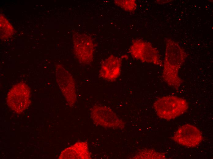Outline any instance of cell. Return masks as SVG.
<instances>
[{
  "label": "cell",
  "mask_w": 213,
  "mask_h": 159,
  "mask_svg": "<svg viewBox=\"0 0 213 159\" xmlns=\"http://www.w3.org/2000/svg\"><path fill=\"white\" fill-rule=\"evenodd\" d=\"M165 41L162 77L169 86L177 90L183 82L179 75V71L185 62L187 55L180 44L174 40L166 38Z\"/></svg>",
  "instance_id": "cell-1"
},
{
  "label": "cell",
  "mask_w": 213,
  "mask_h": 159,
  "mask_svg": "<svg viewBox=\"0 0 213 159\" xmlns=\"http://www.w3.org/2000/svg\"><path fill=\"white\" fill-rule=\"evenodd\" d=\"M188 106L185 99L172 95L160 98L153 104L157 115L166 120L174 119L181 116L187 111Z\"/></svg>",
  "instance_id": "cell-2"
},
{
  "label": "cell",
  "mask_w": 213,
  "mask_h": 159,
  "mask_svg": "<svg viewBox=\"0 0 213 159\" xmlns=\"http://www.w3.org/2000/svg\"><path fill=\"white\" fill-rule=\"evenodd\" d=\"M129 52L133 58L142 62L163 66L159 51L149 42L141 39L133 40Z\"/></svg>",
  "instance_id": "cell-3"
},
{
  "label": "cell",
  "mask_w": 213,
  "mask_h": 159,
  "mask_svg": "<svg viewBox=\"0 0 213 159\" xmlns=\"http://www.w3.org/2000/svg\"><path fill=\"white\" fill-rule=\"evenodd\" d=\"M30 90L26 83L21 82L13 86L9 91L6 102L8 106L17 113L24 111L30 105Z\"/></svg>",
  "instance_id": "cell-4"
},
{
  "label": "cell",
  "mask_w": 213,
  "mask_h": 159,
  "mask_svg": "<svg viewBox=\"0 0 213 159\" xmlns=\"http://www.w3.org/2000/svg\"><path fill=\"white\" fill-rule=\"evenodd\" d=\"M56 80L68 104L74 106L77 100L76 84L72 75L62 65H58L55 71Z\"/></svg>",
  "instance_id": "cell-5"
},
{
  "label": "cell",
  "mask_w": 213,
  "mask_h": 159,
  "mask_svg": "<svg viewBox=\"0 0 213 159\" xmlns=\"http://www.w3.org/2000/svg\"><path fill=\"white\" fill-rule=\"evenodd\" d=\"M91 118L96 124L103 127L114 128H123L125 124L110 108L96 105L91 110Z\"/></svg>",
  "instance_id": "cell-6"
},
{
  "label": "cell",
  "mask_w": 213,
  "mask_h": 159,
  "mask_svg": "<svg viewBox=\"0 0 213 159\" xmlns=\"http://www.w3.org/2000/svg\"><path fill=\"white\" fill-rule=\"evenodd\" d=\"M74 53L79 61L88 64L93 61L94 45L91 38L88 35L79 33L73 35Z\"/></svg>",
  "instance_id": "cell-7"
},
{
  "label": "cell",
  "mask_w": 213,
  "mask_h": 159,
  "mask_svg": "<svg viewBox=\"0 0 213 159\" xmlns=\"http://www.w3.org/2000/svg\"><path fill=\"white\" fill-rule=\"evenodd\" d=\"M177 143L188 147L198 145L203 139L200 131L194 126L186 124L180 127L172 138Z\"/></svg>",
  "instance_id": "cell-8"
},
{
  "label": "cell",
  "mask_w": 213,
  "mask_h": 159,
  "mask_svg": "<svg viewBox=\"0 0 213 159\" xmlns=\"http://www.w3.org/2000/svg\"><path fill=\"white\" fill-rule=\"evenodd\" d=\"M122 59L111 55L102 62L99 71L100 77L109 81H115L121 73Z\"/></svg>",
  "instance_id": "cell-9"
},
{
  "label": "cell",
  "mask_w": 213,
  "mask_h": 159,
  "mask_svg": "<svg viewBox=\"0 0 213 159\" xmlns=\"http://www.w3.org/2000/svg\"><path fill=\"white\" fill-rule=\"evenodd\" d=\"M91 154L89 151L88 143L78 142L64 150L61 153L60 159H90Z\"/></svg>",
  "instance_id": "cell-10"
},
{
  "label": "cell",
  "mask_w": 213,
  "mask_h": 159,
  "mask_svg": "<svg viewBox=\"0 0 213 159\" xmlns=\"http://www.w3.org/2000/svg\"><path fill=\"white\" fill-rule=\"evenodd\" d=\"M0 38L2 40L6 39L13 34L14 28L6 18L0 14Z\"/></svg>",
  "instance_id": "cell-11"
},
{
  "label": "cell",
  "mask_w": 213,
  "mask_h": 159,
  "mask_svg": "<svg viewBox=\"0 0 213 159\" xmlns=\"http://www.w3.org/2000/svg\"><path fill=\"white\" fill-rule=\"evenodd\" d=\"M165 155L153 150H145L138 153L135 157V159H163Z\"/></svg>",
  "instance_id": "cell-12"
},
{
  "label": "cell",
  "mask_w": 213,
  "mask_h": 159,
  "mask_svg": "<svg viewBox=\"0 0 213 159\" xmlns=\"http://www.w3.org/2000/svg\"><path fill=\"white\" fill-rule=\"evenodd\" d=\"M116 5L125 11L132 12L135 10L137 7V4L135 0H115Z\"/></svg>",
  "instance_id": "cell-13"
}]
</instances>
